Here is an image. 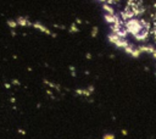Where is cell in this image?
<instances>
[{"label":"cell","instance_id":"6da1fadb","mask_svg":"<svg viewBox=\"0 0 156 139\" xmlns=\"http://www.w3.org/2000/svg\"><path fill=\"white\" fill-rule=\"evenodd\" d=\"M123 26H124L127 33L128 34H132L133 37L135 34H138L139 32H141L143 29H146L147 28V23L145 21H143L140 18H135V17L124 21L123 22Z\"/></svg>","mask_w":156,"mask_h":139},{"label":"cell","instance_id":"7a4b0ae2","mask_svg":"<svg viewBox=\"0 0 156 139\" xmlns=\"http://www.w3.org/2000/svg\"><path fill=\"white\" fill-rule=\"evenodd\" d=\"M107 39H108V41H110L111 44H113L115 46H117V48H119V49H124V48L129 44L127 39L121 38V37H118V35L115 34V33H110V34L107 35Z\"/></svg>","mask_w":156,"mask_h":139},{"label":"cell","instance_id":"3957f363","mask_svg":"<svg viewBox=\"0 0 156 139\" xmlns=\"http://www.w3.org/2000/svg\"><path fill=\"white\" fill-rule=\"evenodd\" d=\"M124 51L127 52V54H129L132 57H139L140 56V50H139V48H135V46H133V45H130V44H128L126 48H124Z\"/></svg>","mask_w":156,"mask_h":139},{"label":"cell","instance_id":"277c9868","mask_svg":"<svg viewBox=\"0 0 156 139\" xmlns=\"http://www.w3.org/2000/svg\"><path fill=\"white\" fill-rule=\"evenodd\" d=\"M105 21H106L110 26L121 22V20L118 18V16H117L116 13H105Z\"/></svg>","mask_w":156,"mask_h":139},{"label":"cell","instance_id":"5b68a950","mask_svg":"<svg viewBox=\"0 0 156 139\" xmlns=\"http://www.w3.org/2000/svg\"><path fill=\"white\" fill-rule=\"evenodd\" d=\"M147 35H149V28L143 29L141 32H139L138 34H135V35H134V38H135L136 40H139V41H144V40H146V39H147Z\"/></svg>","mask_w":156,"mask_h":139},{"label":"cell","instance_id":"8992f818","mask_svg":"<svg viewBox=\"0 0 156 139\" xmlns=\"http://www.w3.org/2000/svg\"><path fill=\"white\" fill-rule=\"evenodd\" d=\"M94 90L93 87H89V89H77L76 93L79 94V95H84V96H89L91 94V91Z\"/></svg>","mask_w":156,"mask_h":139},{"label":"cell","instance_id":"52a82bcc","mask_svg":"<svg viewBox=\"0 0 156 139\" xmlns=\"http://www.w3.org/2000/svg\"><path fill=\"white\" fill-rule=\"evenodd\" d=\"M139 50H140V52L152 54L154 50H155V48H152V46H150V45H141V46H139Z\"/></svg>","mask_w":156,"mask_h":139},{"label":"cell","instance_id":"ba28073f","mask_svg":"<svg viewBox=\"0 0 156 139\" xmlns=\"http://www.w3.org/2000/svg\"><path fill=\"white\" fill-rule=\"evenodd\" d=\"M102 7H104V11H105L106 13H115V10L111 7V5H110V4L105 2V4L102 5Z\"/></svg>","mask_w":156,"mask_h":139},{"label":"cell","instance_id":"9c48e42d","mask_svg":"<svg viewBox=\"0 0 156 139\" xmlns=\"http://www.w3.org/2000/svg\"><path fill=\"white\" fill-rule=\"evenodd\" d=\"M102 139H115V135L111 134V133H107V134H105V135L102 137Z\"/></svg>","mask_w":156,"mask_h":139},{"label":"cell","instance_id":"30bf717a","mask_svg":"<svg viewBox=\"0 0 156 139\" xmlns=\"http://www.w3.org/2000/svg\"><path fill=\"white\" fill-rule=\"evenodd\" d=\"M96 33H98V28H94V29H93V32H91V35H93V37H95V35H96Z\"/></svg>","mask_w":156,"mask_h":139},{"label":"cell","instance_id":"8fae6325","mask_svg":"<svg viewBox=\"0 0 156 139\" xmlns=\"http://www.w3.org/2000/svg\"><path fill=\"white\" fill-rule=\"evenodd\" d=\"M78 30V28H76V26H72V29H71V32H77Z\"/></svg>","mask_w":156,"mask_h":139},{"label":"cell","instance_id":"7c38bea8","mask_svg":"<svg viewBox=\"0 0 156 139\" xmlns=\"http://www.w3.org/2000/svg\"><path fill=\"white\" fill-rule=\"evenodd\" d=\"M151 55H152V56H154V57H155V59H156V49H155V50H154V52H152V54H151Z\"/></svg>","mask_w":156,"mask_h":139}]
</instances>
